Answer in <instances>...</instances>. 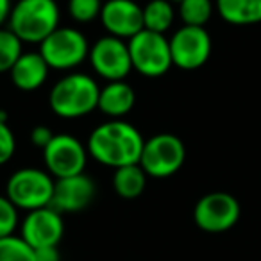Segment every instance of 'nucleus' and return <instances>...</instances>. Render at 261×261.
Returning a JSON list of instances; mask_svg holds the SVG:
<instances>
[{
	"label": "nucleus",
	"instance_id": "4be33fe9",
	"mask_svg": "<svg viewBox=\"0 0 261 261\" xmlns=\"http://www.w3.org/2000/svg\"><path fill=\"white\" fill-rule=\"evenodd\" d=\"M0 261H36L34 249L22 236L0 238Z\"/></svg>",
	"mask_w": 261,
	"mask_h": 261
},
{
	"label": "nucleus",
	"instance_id": "7ed1b4c3",
	"mask_svg": "<svg viewBox=\"0 0 261 261\" xmlns=\"http://www.w3.org/2000/svg\"><path fill=\"white\" fill-rule=\"evenodd\" d=\"M59 18L56 0H16L8 22L22 43H41L59 27Z\"/></svg>",
	"mask_w": 261,
	"mask_h": 261
},
{
	"label": "nucleus",
	"instance_id": "20e7f679",
	"mask_svg": "<svg viewBox=\"0 0 261 261\" xmlns=\"http://www.w3.org/2000/svg\"><path fill=\"white\" fill-rule=\"evenodd\" d=\"M54 186L56 181L48 172L34 167L20 168L8 179L6 197L11 200L16 210H23L29 213V211L50 206Z\"/></svg>",
	"mask_w": 261,
	"mask_h": 261
},
{
	"label": "nucleus",
	"instance_id": "ddd939ff",
	"mask_svg": "<svg viewBox=\"0 0 261 261\" xmlns=\"http://www.w3.org/2000/svg\"><path fill=\"white\" fill-rule=\"evenodd\" d=\"M100 22L109 36L123 41H129L145 29L143 8L135 0H106L102 4Z\"/></svg>",
	"mask_w": 261,
	"mask_h": 261
},
{
	"label": "nucleus",
	"instance_id": "9d476101",
	"mask_svg": "<svg viewBox=\"0 0 261 261\" xmlns=\"http://www.w3.org/2000/svg\"><path fill=\"white\" fill-rule=\"evenodd\" d=\"M90 65L97 75L113 81H125V77L133 72L129 45L127 41L115 36H102L90 47Z\"/></svg>",
	"mask_w": 261,
	"mask_h": 261
},
{
	"label": "nucleus",
	"instance_id": "f03ea898",
	"mask_svg": "<svg viewBox=\"0 0 261 261\" xmlns=\"http://www.w3.org/2000/svg\"><path fill=\"white\" fill-rule=\"evenodd\" d=\"M97 81L88 73L72 72L61 77L48 93V106L56 116L66 120L83 118L98 108Z\"/></svg>",
	"mask_w": 261,
	"mask_h": 261
},
{
	"label": "nucleus",
	"instance_id": "9b49d317",
	"mask_svg": "<svg viewBox=\"0 0 261 261\" xmlns=\"http://www.w3.org/2000/svg\"><path fill=\"white\" fill-rule=\"evenodd\" d=\"M170 54L174 66L181 70H197L207 63L211 56V36L204 27L182 25L172 34Z\"/></svg>",
	"mask_w": 261,
	"mask_h": 261
},
{
	"label": "nucleus",
	"instance_id": "bb28decb",
	"mask_svg": "<svg viewBox=\"0 0 261 261\" xmlns=\"http://www.w3.org/2000/svg\"><path fill=\"white\" fill-rule=\"evenodd\" d=\"M34 257L36 261H61V254H59L58 247H41V249L34 250Z\"/></svg>",
	"mask_w": 261,
	"mask_h": 261
},
{
	"label": "nucleus",
	"instance_id": "5701e85b",
	"mask_svg": "<svg viewBox=\"0 0 261 261\" xmlns=\"http://www.w3.org/2000/svg\"><path fill=\"white\" fill-rule=\"evenodd\" d=\"M102 0H68V13L77 23H90L100 18Z\"/></svg>",
	"mask_w": 261,
	"mask_h": 261
},
{
	"label": "nucleus",
	"instance_id": "0eeeda50",
	"mask_svg": "<svg viewBox=\"0 0 261 261\" xmlns=\"http://www.w3.org/2000/svg\"><path fill=\"white\" fill-rule=\"evenodd\" d=\"M40 54L54 70H73L90 56V43L79 29L58 27L40 43Z\"/></svg>",
	"mask_w": 261,
	"mask_h": 261
},
{
	"label": "nucleus",
	"instance_id": "393cba45",
	"mask_svg": "<svg viewBox=\"0 0 261 261\" xmlns=\"http://www.w3.org/2000/svg\"><path fill=\"white\" fill-rule=\"evenodd\" d=\"M15 150H16L15 133H13V129L9 127L8 122L0 120V167L6 165L15 156Z\"/></svg>",
	"mask_w": 261,
	"mask_h": 261
},
{
	"label": "nucleus",
	"instance_id": "a211bd4d",
	"mask_svg": "<svg viewBox=\"0 0 261 261\" xmlns=\"http://www.w3.org/2000/svg\"><path fill=\"white\" fill-rule=\"evenodd\" d=\"M147 177L149 175L143 172V168L138 165H127V167L116 168L113 174V188L116 195L122 199L133 200L138 199L147 186Z\"/></svg>",
	"mask_w": 261,
	"mask_h": 261
},
{
	"label": "nucleus",
	"instance_id": "f8f14e48",
	"mask_svg": "<svg viewBox=\"0 0 261 261\" xmlns=\"http://www.w3.org/2000/svg\"><path fill=\"white\" fill-rule=\"evenodd\" d=\"M63 234H65L63 215L52 206L29 211L20 227V236L34 250L41 247H58Z\"/></svg>",
	"mask_w": 261,
	"mask_h": 261
},
{
	"label": "nucleus",
	"instance_id": "4468645a",
	"mask_svg": "<svg viewBox=\"0 0 261 261\" xmlns=\"http://www.w3.org/2000/svg\"><path fill=\"white\" fill-rule=\"evenodd\" d=\"M97 195V186L95 181L86 174H77L72 177L56 179L54 197L52 204L56 211L59 213H79L86 210L93 202Z\"/></svg>",
	"mask_w": 261,
	"mask_h": 261
},
{
	"label": "nucleus",
	"instance_id": "423d86ee",
	"mask_svg": "<svg viewBox=\"0 0 261 261\" xmlns=\"http://www.w3.org/2000/svg\"><path fill=\"white\" fill-rule=\"evenodd\" d=\"M186 161V147L182 140L170 133H160L145 140L140 158V167L149 177L165 179L177 174Z\"/></svg>",
	"mask_w": 261,
	"mask_h": 261
},
{
	"label": "nucleus",
	"instance_id": "b1692460",
	"mask_svg": "<svg viewBox=\"0 0 261 261\" xmlns=\"http://www.w3.org/2000/svg\"><path fill=\"white\" fill-rule=\"evenodd\" d=\"M18 225V210L6 195H0V238L11 236Z\"/></svg>",
	"mask_w": 261,
	"mask_h": 261
},
{
	"label": "nucleus",
	"instance_id": "f3484780",
	"mask_svg": "<svg viewBox=\"0 0 261 261\" xmlns=\"http://www.w3.org/2000/svg\"><path fill=\"white\" fill-rule=\"evenodd\" d=\"M215 8L231 25L261 23V0H215Z\"/></svg>",
	"mask_w": 261,
	"mask_h": 261
},
{
	"label": "nucleus",
	"instance_id": "6ab92c4d",
	"mask_svg": "<svg viewBox=\"0 0 261 261\" xmlns=\"http://www.w3.org/2000/svg\"><path fill=\"white\" fill-rule=\"evenodd\" d=\"M175 18L174 6L170 0H150L143 6V27L152 33L165 34Z\"/></svg>",
	"mask_w": 261,
	"mask_h": 261
},
{
	"label": "nucleus",
	"instance_id": "412c9836",
	"mask_svg": "<svg viewBox=\"0 0 261 261\" xmlns=\"http://www.w3.org/2000/svg\"><path fill=\"white\" fill-rule=\"evenodd\" d=\"M22 40L11 29L0 27V73L11 72L15 63L23 54Z\"/></svg>",
	"mask_w": 261,
	"mask_h": 261
},
{
	"label": "nucleus",
	"instance_id": "c85d7f7f",
	"mask_svg": "<svg viewBox=\"0 0 261 261\" xmlns=\"http://www.w3.org/2000/svg\"><path fill=\"white\" fill-rule=\"evenodd\" d=\"M170 2H177V4H179V2H181V0H170Z\"/></svg>",
	"mask_w": 261,
	"mask_h": 261
},
{
	"label": "nucleus",
	"instance_id": "dca6fc26",
	"mask_svg": "<svg viewBox=\"0 0 261 261\" xmlns=\"http://www.w3.org/2000/svg\"><path fill=\"white\" fill-rule=\"evenodd\" d=\"M136 93L125 81H113L100 88L98 95V108L109 120H123L135 108Z\"/></svg>",
	"mask_w": 261,
	"mask_h": 261
},
{
	"label": "nucleus",
	"instance_id": "2eb2a0df",
	"mask_svg": "<svg viewBox=\"0 0 261 261\" xmlns=\"http://www.w3.org/2000/svg\"><path fill=\"white\" fill-rule=\"evenodd\" d=\"M50 66L40 52H23L11 68V81L22 91H36L45 84Z\"/></svg>",
	"mask_w": 261,
	"mask_h": 261
},
{
	"label": "nucleus",
	"instance_id": "1a4fd4ad",
	"mask_svg": "<svg viewBox=\"0 0 261 261\" xmlns=\"http://www.w3.org/2000/svg\"><path fill=\"white\" fill-rule=\"evenodd\" d=\"M88 149L72 135H56L43 149L47 172L56 179L84 174L88 163Z\"/></svg>",
	"mask_w": 261,
	"mask_h": 261
},
{
	"label": "nucleus",
	"instance_id": "f257e3e1",
	"mask_svg": "<svg viewBox=\"0 0 261 261\" xmlns=\"http://www.w3.org/2000/svg\"><path fill=\"white\" fill-rule=\"evenodd\" d=\"M145 145L142 133L125 120H108L91 130L88 154L104 167L122 168L138 165Z\"/></svg>",
	"mask_w": 261,
	"mask_h": 261
},
{
	"label": "nucleus",
	"instance_id": "aec40b11",
	"mask_svg": "<svg viewBox=\"0 0 261 261\" xmlns=\"http://www.w3.org/2000/svg\"><path fill=\"white\" fill-rule=\"evenodd\" d=\"M213 0H181L179 16L182 23L190 27H204L213 16Z\"/></svg>",
	"mask_w": 261,
	"mask_h": 261
},
{
	"label": "nucleus",
	"instance_id": "a878e982",
	"mask_svg": "<svg viewBox=\"0 0 261 261\" xmlns=\"http://www.w3.org/2000/svg\"><path fill=\"white\" fill-rule=\"evenodd\" d=\"M54 136L56 135L47 125H36L33 129V133H31V142H33V145L38 147V149H45V147L52 142Z\"/></svg>",
	"mask_w": 261,
	"mask_h": 261
},
{
	"label": "nucleus",
	"instance_id": "6e6552de",
	"mask_svg": "<svg viewBox=\"0 0 261 261\" xmlns=\"http://www.w3.org/2000/svg\"><path fill=\"white\" fill-rule=\"evenodd\" d=\"M242 207L234 195L227 192H211L197 200L193 222L204 232L218 234L232 229L240 220Z\"/></svg>",
	"mask_w": 261,
	"mask_h": 261
},
{
	"label": "nucleus",
	"instance_id": "39448f33",
	"mask_svg": "<svg viewBox=\"0 0 261 261\" xmlns=\"http://www.w3.org/2000/svg\"><path fill=\"white\" fill-rule=\"evenodd\" d=\"M129 54L133 70L142 73L143 77L156 79L174 66L170 54V41L165 34L152 33V31L143 29L129 41Z\"/></svg>",
	"mask_w": 261,
	"mask_h": 261
},
{
	"label": "nucleus",
	"instance_id": "cd10ccee",
	"mask_svg": "<svg viewBox=\"0 0 261 261\" xmlns=\"http://www.w3.org/2000/svg\"><path fill=\"white\" fill-rule=\"evenodd\" d=\"M11 0H0V27L4 25L6 20H9L11 15Z\"/></svg>",
	"mask_w": 261,
	"mask_h": 261
}]
</instances>
